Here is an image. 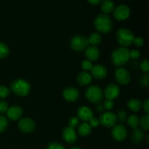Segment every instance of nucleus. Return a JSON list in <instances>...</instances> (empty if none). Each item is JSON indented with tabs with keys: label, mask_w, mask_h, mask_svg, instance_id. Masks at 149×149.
<instances>
[{
	"label": "nucleus",
	"mask_w": 149,
	"mask_h": 149,
	"mask_svg": "<svg viewBox=\"0 0 149 149\" xmlns=\"http://www.w3.org/2000/svg\"><path fill=\"white\" fill-rule=\"evenodd\" d=\"M94 26L99 33L106 34L112 31L113 21L108 15L100 14L95 18Z\"/></svg>",
	"instance_id": "f257e3e1"
},
{
	"label": "nucleus",
	"mask_w": 149,
	"mask_h": 149,
	"mask_svg": "<svg viewBox=\"0 0 149 149\" xmlns=\"http://www.w3.org/2000/svg\"><path fill=\"white\" fill-rule=\"evenodd\" d=\"M130 59V50L127 47H119L113 49L111 53L112 63L116 66L124 65Z\"/></svg>",
	"instance_id": "f03ea898"
},
{
	"label": "nucleus",
	"mask_w": 149,
	"mask_h": 149,
	"mask_svg": "<svg viewBox=\"0 0 149 149\" xmlns=\"http://www.w3.org/2000/svg\"><path fill=\"white\" fill-rule=\"evenodd\" d=\"M12 92L16 95L25 97L30 93L31 85L29 81L23 79H17L12 82L10 86Z\"/></svg>",
	"instance_id": "7ed1b4c3"
},
{
	"label": "nucleus",
	"mask_w": 149,
	"mask_h": 149,
	"mask_svg": "<svg viewBox=\"0 0 149 149\" xmlns=\"http://www.w3.org/2000/svg\"><path fill=\"white\" fill-rule=\"evenodd\" d=\"M116 39L119 45H121V47H127L130 46L133 43L135 36L130 30L122 28L116 32Z\"/></svg>",
	"instance_id": "20e7f679"
},
{
	"label": "nucleus",
	"mask_w": 149,
	"mask_h": 149,
	"mask_svg": "<svg viewBox=\"0 0 149 149\" xmlns=\"http://www.w3.org/2000/svg\"><path fill=\"white\" fill-rule=\"evenodd\" d=\"M86 98L93 103H99L102 101L103 92L98 86L92 85L87 88L85 91Z\"/></svg>",
	"instance_id": "39448f33"
},
{
	"label": "nucleus",
	"mask_w": 149,
	"mask_h": 149,
	"mask_svg": "<svg viewBox=\"0 0 149 149\" xmlns=\"http://www.w3.org/2000/svg\"><path fill=\"white\" fill-rule=\"evenodd\" d=\"M70 45L73 50L76 52H82L85 50L90 45H89L88 39L86 36L78 34L71 38Z\"/></svg>",
	"instance_id": "423d86ee"
},
{
	"label": "nucleus",
	"mask_w": 149,
	"mask_h": 149,
	"mask_svg": "<svg viewBox=\"0 0 149 149\" xmlns=\"http://www.w3.org/2000/svg\"><path fill=\"white\" fill-rule=\"evenodd\" d=\"M99 122L105 127H113L117 122L116 115L111 111H106L100 116Z\"/></svg>",
	"instance_id": "0eeeda50"
},
{
	"label": "nucleus",
	"mask_w": 149,
	"mask_h": 149,
	"mask_svg": "<svg viewBox=\"0 0 149 149\" xmlns=\"http://www.w3.org/2000/svg\"><path fill=\"white\" fill-rule=\"evenodd\" d=\"M17 127L23 133H31L36 129V123L31 118H23L19 120Z\"/></svg>",
	"instance_id": "6e6552de"
},
{
	"label": "nucleus",
	"mask_w": 149,
	"mask_h": 149,
	"mask_svg": "<svg viewBox=\"0 0 149 149\" xmlns=\"http://www.w3.org/2000/svg\"><path fill=\"white\" fill-rule=\"evenodd\" d=\"M112 138L116 141L122 142L126 139L127 136V131L126 127L122 124L114 125L111 130Z\"/></svg>",
	"instance_id": "1a4fd4ad"
},
{
	"label": "nucleus",
	"mask_w": 149,
	"mask_h": 149,
	"mask_svg": "<svg viewBox=\"0 0 149 149\" xmlns=\"http://www.w3.org/2000/svg\"><path fill=\"white\" fill-rule=\"evenodd\" d=\"M114 78L119 84L127 85L130 81V74L126 68L120 67L115 71Z\"/></svg>",
	"instance_id": "9d476101"
},
{
	"label": "nucleus",
	"mask_w": 149,
	"mask_h": 149,
	"mask_svg": "<svg viewBox=\"0 0 149 149\" xmlns=\"http://www.w3.org/2000/svg\"><path fill=\"white\" fill-rule=\"evenodd\" d=\"M120 94V88L119 86L113 83L108 84L105 88L103 95L106 99L113 100L118 97Z\"/></svg>",
	"instance_id": "9b49d317"
},
{
	"label": "nucleus",
	"mask_w": 149,
	"mask_h": 149,
	"mask_svg": "<svg viewBox=\"0 0 149 149\" xmlns=\"http://www.w3.org/2000/svg\"><path fill=\"white\" fill-rule=\"evenodd\" d=\"M130 10L125 4H120L113 10V16L117 20H125L129 17Z\"/></svg>",
	"instance_id": "f8f14e48"
},
{
	"label": "nucleus",
	"mask_w": 149,
	"mask_h": 149,
	"mask_svg": "<svg viewBox=\"0 0 149 149\" xmlns=\"http://www.w3.org/2000/svg\"><path fill=\"white\" fill-rule=\"evenodd\" d=\"M63 97L68 102H75L79 97V91L74 87H68L63 90Z\"/></svg>",
	"instance_id": "ddd939ff"
},
{
	"label": "nucleus",
	"mask_w": 149,
	"mask_h": 149,
	"mask_svg": "<svg viewBox=\"0 0 149 149\" xmlns=\"http://www.w3.org/2000/svg\"><path fill=\"white\" fill-rule=\"evenodd\" d=\"M7 117L12 121H17L21 119L23 114V111L20 106H12L7 111Z\"/></svg>",
	"instance_id": "4468645a"
},
{
	"label": "nucleus",
	"mask_w": 149,
	"mask_h": 149,
	"mask_svg": "<svg viewBox=\"0 0 149 149\" xmlns=\"http://www.w3.org/2000/svg\"><path fill=\"white\" fill-rule=\"evenodd\" d=\"M62 137L68 144H73L77 141V134L74 129L70 127H65L62 132Z\"/></svg>",
	"instance_id": "2eb2a0df"
},
{
	"label": "nucleus",
	"mask_w": 149,
	"mask_h": 149,
	"mask_svg": "<svg viewBox=\"0 0 149 149\" xmlns=\"http://www.w3.org/2000/svg\"><path fill=\"white\" fill-rule=\"evenodd\" d=\"M92 77H94L97 79H103L107 77L108 69L105 65L97 64V65H93L91 70Z\"/></svg>",
	"instance_id": "dca6fc26"
},
{
	"label": "nucleus",
	"mask_w": 149,
	"mask_h": 149,
	"mask_svg": "<svg viewBox=\"0 0 149 149\" xmlns=\"http://www.w3.org/2000/svg\"><path fill=\"white\" fill-rule=\"evenodd\" d=\"M77 117L84 122H88L93 117V113L87 106H81L77 111Z\"/></svg>",
	"instance_id": "f3484780"
},
{
	"label": "nucleus",
	"mask_w": 149,
	"mask_h": 149,
	"mask_svg": "<svg viewBox=\"0 0 149 149\" xmlns=\"http://www.w3.org/2000/svg\"><path fill=\"white\" fill-rule=\"evenodd\" d=\"M93 80V77L91 74H89L87 71H81L79 73L77 77V83L81 87H85L89 85Z\"/></svg>",
	"instance_id": "a211bd4d"
},
{
	"label": "nucleus",
	"mask_w": 149,
	"mask_h": 149,
	"mask_svg": "<svg viewBox=\"0 0 149 149\" xmlns=\"http://www.w3.org/2000/svg\"><path fill=\"white\" fill-rule=\"evenodd\" d=\"M85 56L90 61H95L100 57V50L96 46L89 45L85 49Z\"/></svg>",
	"instance_id": "6ab92c4d"
},
{
	"label": "nucleus",
	"mask_w": 149,
	"mask_h": 149,
	"mask_svg": "<svg viewBox=\"0 0 149 149\" xmlns=\"http://www.w3.org/2000/svg\"><path fill=\"white\" fill-rule=\"evenodd\" d=\"M77 127H78V130H77L78 134L82 137L90 135L92 132V130H93L89 122H83V123L80 124Z\"/></svg>",
	"instance_id": "aec40b11"
},
{
	"label": "nucleus",
	"mask_w": 149,
	"mask_h": 149,
	"mask_svg": "<svg viewBox=\"0 0 149 149\" xmlns=\"http://www.w3.org/2000/svg\"><path fill=\"white\" fill-rule=\"evenodd\" d=\"M100 9L104 14H109L114 10V3L112 0H103L100 4Z\"/></svg>",
	"instance_id": "412c9836"
},
{
	"label": "nucleus",
	"mask_w": 149,
	"mask_h": 149,
	"mask_svg": "<svg viewBox=\"0 0 149 149\" xmlns=\"http://www.w3.org/2000/svg\"><path fill=\"white\" fill-rule=\"evenodd\" d=\"M142 102L137 98H132L127 102V108L134 112H138L142 109Z\"/></svg>",
	"instance_id": "4be33fe9"
},
{
	"label": "nucleus",
	"mask_w": 149,
	"mask_h": 149,
	"mask_svg": "<svg viewBox=\"0 0 149 149\" xmlns=\"http://www.w3.org/2000/svg\"><path fill=\"white\" fill-rule=\"evenodd\" d=\"M144 138V132L142 129L136 128L133 130V132L131 134V140L134 143H140Z\"/></svg>",
	"instance_id": "5701e85b"
},
{
	"label": "nucleus",
	"mask_w": 149,
	"mask_h": 149,
	"mask_svg": "<svg viewBox=\"0 0 149 149\" xmlns=\"http://www.w3.org/2000/svg\"><path fill=\"white\" fill-rule=\"evenodd\" d=\"M87 39H88L89 45H92V46L97 47V45H100V44L101 43L102 36L99 33L94 32V33H92L89 36Z\"/></svg>",
	"instance_id": "b1692460"
},
{
	"label": "nucleus",
	"mask_w": 149,
	"mask_h": 149,
	"mask_svg": "<svg viewBox=\"0 0 149 149\" xmlns=\"http://www.w3.org/2000/svg\"><path fill=\"white\" fill-rule=\"evenodd\" d=\"M139 117L135 114H132L129 116L127 119V122L128 125L132 128L133 130L138 128L139 126Z\"/></svg>",
	"instance_id": "393cba45"
},
{
	"label": "nucleus",
	"mask_w": 149,
	"mask_h": 149,
	"mask_svg": "<svg viewBox=\"0 0 149 149\" xmlns=\"http://www.w3.org/2000/svg\"><path fill=\"white\" fill-rule=\"evenodd\" d=\"M139 125H141V128L144 130H149V116L148 114H145L139 120Z\"/></svg>",
	"instance_id": "a878e982"
},
{
	"label": "nucleus",
	"mask_w": 149,
	"mask_h": 149,
	"mask_svg": "<svg viewBox=\"0 0 149 149\" xmlns=\"http://www.w3.org/2000/svg\"><path fill=\"white\" fill-rule=\"evenodd\" d=\"M10 53V49L3 42H0V59L5 58Z\"/></svg>",
	"instance_id": "bb28decb"
},
{
	"label": "nucleus",
	"mask_w": 149,
	"mask_h": 149,
	"mask_svg": "<svg viewBox=\"0 0 149 149\" xmlns=\"http://www.w3.org/2000/svg\"><path fill=\"white\" fill-rule=\"evenodd\" d=\"M8 127V119L6 116L0 115V133L4 132Z\"/></svg>",
	"instance_id": "cd10ccee"
},
{
	"label": "nucleus",
	"mask_w": 149,
	"mask_h": 149,
	"mask_svg": "<svg viewBox=\"0 0 149 149\" xmlns=\"http://www.w3.org/2000/svg\"><path fill=\"white\" fill-rule=\"evenodd\" d=\"M93 67V63L89 60H84L81 62V68L84 70V71H87H87H91Z\"/></svg>",
	"instance_id": "c85d7f7f"
},
{
	"label": "nucleus",
	"mask_w": 149,
	"mask_h": 149,
	"mask_svg": "<svg viewBox=\"0 0 149 149\" xmlns=\"http://www.w3.org/2000/svg\"><path fill=\"white\" fill-rule=\"evenodd\" d=\"M116 119L120 122L124 123V122H126L127 119V113L124 110L119 111L117 113V115H116Z\"/></svg>",
	"instance_id": "c756f323"
},
{
	"label": "nucleus",
	"mask_w": 149,
	"mask_h": 149,
	"mask_svg": "<svg viewBox=\"0 0 149 149\" xmlns=\"http://www.w3.org/2000/svg\"><path fill=\"white\" fill-rule=\"evenodd\" d=\"M79 119L77 116H73L69 119L68 127L73 128V129H75L76 127H77L79 125Z\"/></svg>",
	"instance_id": "7c9ffc66"
},
{
	"label": "nucleus",
	"mask_w": 149,
	"mask_h": 149,
	"mask_svg": "<svg viewBox=\"0 0 149 149\" xmlns=\"http://www.w3.org/2000/svg\"><path fill=\"white\" fill-rule=\"evenodd\" d=\"M10 95V90L6 86H0V99H4Z\"/></svg>",
	"instance_id": "2f4dec72"
},
{
	"label": "nucleus",
	"mask_w": 149,
	"mask_h": 149,
	"mask_svg": "<svg viewBox=\"0 0 149 149\" xmlns=\"http://www.w3.org/2000/svg\"><path fill=\"white\" fill-rule=\"evenodd\" d=\"M103 109L107 110V111H110L113 108V100L106 99L104 103H103Z\"/></svg>",
	"instance_id": "473e14b6"
},
{
	"label": "nucleus",
	"mask_w": 149,
	"mask_h": 149,
	"mask_svg": "<svg viewBox=\"0 0 149 149\" xmlns=\"http://www.w3.org/2000/svg\"><path fill=\"white\" fill-rule=\"evenodd\" d=\"M141 57V52L138 49H133L132 50H130V58H132L133 60H136Z\"/></svg>",
	"instance_id": "72a5a7b5"
},
{
	"label": "nucleus",
	"mask_w": 149,
	"mask_h": 149,
	"mask_svg": "<svg viewBox=\"0 0 149 149\" xmlns=\"http://www.w3.org/2000/svg\"><path fill=\"white\" fill-rule=\"evenodd\" d=\"M8 103L4 100H0V113H4L8 110Z\"/></svg>",
	"instance_id": "f704fd0d"
},
{
	"label": "nucleus",
	"mask_w": 149,
	"mask_h": 149,
	"mask_svg": "<svg viewBox=\"0 0 149 149\" xmlns=\"http://www.w3.org/2000/svg\"><path fill=\"white\" fill-rule=\"evenodd\" d=\"M47 149H65L62 144L57 142H52L48 145Z\"/></svg>",
	"instance_id": "c9c22d12"
},
{
	"label": "nucleus",
	"mask_w": 149,
	"mask_h": 149,
	"mask_svg": "<svg viewBox=\"0 0 149 149\" xmlns=\"http://www.w3.org/2000/svg\"><path fill=\"white\" fill-rule=\"evenodd\" d=\"M140 67H141V69L142 70L143 72L148 73L149 71V61L146 59L143 60V61L141 62Z\"/></svg>",
	"instance_id": "e433bc0d"
},
{
	"label": "nucleus",
	"mask_w": 149,
	"mask_h": 149,
	"mask_svg": "<svg viewBox=\"0 0 149 149\" xmlns=\"http://www.w3.org/2000/svg\"><path fill=\"white\" fill-rule=\"evenodd\" d=\"M89 124H90V126L92 127V128L97 127H98L99 125H100L99 119H97V118L94 117V116H93V117L92 118L90 121H89Z\"/></svg>",
	"instance_id": "4c0bfd02"
},
{
	"label": "nucleus",
	"mask_w": 149,
	"mask_h": 149,
	"mask_svg": "<svg viewBox=\"0 0 149 149\" xmlns=\"http://www.w3.org/2000/svg\"><path fill=\"white\" fill-rule=\"evenodd\" d=\"M134 45L136 47H142L144 44V40L142 37H140V36H138V37H135L133 40Z\"/></svg>",
	"instance_id": "58836bf2"
},
{
	"label": "nucleus",
	"mask_w": 149,
	"mask_h": 149,
	"mask_svg": "<svg viewBox=\"0 0 149 149\" xmlns=\"http://www.w3.org/2000/svg\"><path fill=\"white\" fill-rule=\"evenodd\" d=\"M141 83L143 86H144L145 87H147L149 84V77L148 74H145L143 77L141 78Z\"/></svg>",
	"instance_id": "ea45409f"
},
{
	"label": "nucleus",
	"mask_w": 149,
	"mask_h": 149,
	"mask_svg": "<svg viewBox=\"0 0 149 149\" xmlns=\"http://www.w3.org/2000/svg\"><path fill=\"white\" fill-rule=\"evenodd\" d=\"M142 108L143 109V111L146 112V114H148L149 113V100L148 98L146 99L145 101L143 102L142 105Z\"/></svg>",
	"instance_id": "a19ab883"
},
{
	"label": "nucleus",
	"mask_w": 149,
	"mask_h": 149,
	"mask_svg": "<svg viewBox=\"0 0 149 149\" xmlns=\"http://www.w3.org/2000/svg\"><path fill=\"white\" fill-rule=\"evenodd\" d=\"M89 3H90L93 5H96V4H99L100 2H101L102 0H87Z\"/></svg>",
	"instance_id": "79ce46f5"
},
{
	"label": "nucleus",
	"mask_w": 149,
	"mask_h": 149,
	"mask_svg": "<svg viewBox=\"0 0 149 149\" xmlns=\"http://www.w3.org/2000/svg\"><path fill=\"white\" fill-rule=\"evenodd\" d=\"M97 109L99 112H103V110H104L103 105H100V104L97 106Z\"/></svg>",
	"instance_id": "37998d69"
},
{
	"label": "nucleus",
	"mask_w": 149,
	"mask_h": 149,
	"mask_svg": "<svg viewBox=\"0 0 149 149\" xmlns=\"http://www.w3.org/2000/svg\"><path fill=\"white\" fill-rule=\"evenodd\" d=\"M70 149H81V148H79V147H77V146H74V147H72Z\"/></svg>",
	"instance_id": "c03bdc74"
}]
</instances>
